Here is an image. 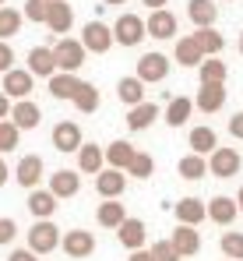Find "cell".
Wrapping results in <instances>:
<instances>
[{
  "instance_id": "6da1fadb",
  "label": "cell",
  "mask_w": 243,
  "mask_h": 261,
  "mask_svg": "<svg viewBox=\"0 0 243 261\" xmlns=\"http://www.w3.org/2000/svg\"><path fill=\"white\" fill-rule=\"evenodd\" d=\"M60 240H64V233L53 226V219H36L29 229V251L32 254H53L60 247Z\"/></svg>"
},
{
  "instance_id": "7a4b0ae2",
  "label": "cell",
  "mask_w": 243,
  "mask_h": 261,
  "mask_svg": "<svg viewBox=\"0 0 243 261\" xmlns=\"http://www.w3.org/2000/svg\"><path fill=\"white\" fill-rule=\"evenodd\" d=\"M85 46L81 39H60V43L53 46V57H57V71H64V74H78L81 67H85Z\"/></svg>"
},
{
  "instance_id": "3957f363",
  "label": "cell",
  "mask_w": 243,
  "mask_h": 261,
  "mask_svg": "<svg viewBox=\"0 0 243 261\" xmlns=\"http://www.w3.org/2000/svg\"><path fill=\"white\" fill-rule=\"evenodd\" d=\"M113 39L120 46H138L148 39V29H145V18H138V14H120L117 21H113Z\"/></svg>"
},
{
  "instance_id": "277c9868",
  "label": "cell",
  "mask_w": 243,
  "mask_h": 261,
  "mask_svg": "<svg viewBox=\"0 0 243 261\" xmlns=\"http://www.w3.org/2000/svg\"><path fill=\"white\" fill-rule=\"evenodd\" d=\"M113 43H117L113 39V25H106V21H88L81 29V46L88 53H110Z\"/></svg>"
},
{
  "instance_id": "5b68a950",
  "label": "cell",
  "mask_w": 243,
  "mask_h": 261,
  "mask_svg": "<svg viewBox=\"0 0 243 261\" xmlns=\"http://www.w3.org/2000/svg\"><path fill=\"white\" fill-rule=\"evenodd\" d=\"M243 166V155L236 152V148H215L211 155H208V173H215L219 180H229V176H236Z\"/></svg>"
},
{
  "instance_id": "8992f818",
  "label": "cell",
  "mask_w": 243,
  "mask_h": 261,
  "mask_svg": "<svg viewBox=\"0 0 243 261\" xmlns=\"http://www.w3.org/2000/svg\"><path fill=\"white\" fill-rule=\"evenodd\" d=\"M60 251L67 254V258H92L95 254V233H88V229H71V233H64V240H60Z\"/></svg>"
},
{
  "instance_id": "52a82bcc",
  "label": "cell",
  "mask_w": 243,
  "mask_h": 261,
  "mask_svg": "<svg viewBox=\"0 0 243 261\" xmlns=\"http://www.w3.org/2000/svg\"><path fill=\"white\" fill-rule=\"evenodd\" d=\"M166 74H169V57L166 53H145L141 60H138V78L145 82V85H159L166 82Z\"/></svg>"
},
{
  "instance_id": "ba28073f",
  "label": "cell",
  "mask_w": 243,
  "mask_h": 261,
  "mask_svg": "<svg viewBox=\"0 0 243 261\" xmlns=\"http://www.w3.org/2000/svg\"><path fill=\"white\" fill-rule=\"evenodd\" d=\"M32 85H36V78L29 74V67H25V71H21V67H14V71H7V74H4L0 92H4L7 99L21 102V99H29V95H32Z\"/></svg>"
},
{
  "instance_id": "9c48e42d",
  "label": "cell",
  "mask_w": 243,
  "mask_h": 261,
  "mask_svg": "<svg viewBox=\"0 0 243 261\" xmlns=\"http://www.w3.org/2000/svg\"><path fill=\"white\" fill-rule=\"evenodd\" d=\"M81 145H85V138H81V127L74 120H60V124L53 127V148H57V152L71 155V152H81Z\"/></svg>"
},
{
  "instance_id": "30bf717a",
  "label": "cell",
  "mask_w": 243,
  "mask_h": 261,
  "mask_svg": "<svg viewBox=\"0 0 243 261\" xmlns=\"http://www.w3.org/2000/svg\"><path fill=\"white\" fill-rule=\"evenodd\" d=\"M117 240H120L130 254H134V251H145V240H148V226H145V219L127 216V222L117 229Z\"/></svg>"
},
{
  "instance_id": "8fae6325",
  "label": "cell",
  "mask_w": 243,
  "mask_h": 261,
  "mask_svg": "<svg viewBox=\"0 0 243 261\" xmlns=\"http://www.w3.org/2000/svg\"><path fill=\"white\" fill-rule=\"evenodd\" d=\"M123 187H127V173L123 170H102V173L95 176V191H99V198L102 201H120Z\"/></svg>"
},
{
  "instance_id": "7c38bea8",
  "label": "cell",
  "mask_w": 243,
  "mask_h": 261,
  "mask_svg": "<svg viewBox=\"0 0 243 261\" xmlns=\"http://www.w3.org/2000/svg\"><path fill=\"white\" fill-rule=\"evenodd\" d=\"M71 25H74V7H71L67 0H53V4H49V18H46V29H49L53 36H64V39H67Z\"/></svg>"
},
{
  "instance_id": "4fadbf2b",
  "label": "cell",
  "mask_w": 243,
  "mask_h": 261,
  "mask_svg": "<svg viewBox=\"0 0 243 261\" xmlns=\"http://www.w3.org/2000/svg\"><path fill=\"white\" fill-rule=\"evenodd\" d=\"M169 244L176 247V254H180V258H194V254L201 251V233H198V226H180V222H176V229H173Z\"/></svg>"
},
{
  "instance_id": "5bb4252c",
  "label": "cell",
  "mask_w": 243,
  "mask_h": 261,
  "mask_svg": "<svg viewBox=\"0 0 243 261\" xmlns=\"http://www.w3.org/2000/svg\"><path fill=\"white\" fill-rule=\"evenodd\" d=\"M145 29H148V36L152 39H180L176 36V14L173 11H152L148 18H145Z\"/></svg>"
},
{
  "instance_id": "9a60e30c",
  "label": "cell",
  "mask_w": 243,
  "mask_h": 261,
  "mask_svg": "<svg viewBox=\"0 0 243 261\" xmlns=\"http://www.w3.org/2000/svg\"><path fill=\"white\" fill-rule=\"evenodd\" d=\"M29 74L32 78H46V82L57 74V57H53L49 46H32L29 49Z\"/></svg>"
},
{
  "instance_id": "2e32d148",
  "label": "cell",
  "mask_w": 243,
  "mask_h": 261,
  "mask_svg": "<svg viewBox=\"0 0 243 261\" xmlns=\"http://www.w3.org/2000/svg\"><path fill=\"white\" fill-rule=\"evenodd\" d=\"M173 212H176L180 226H201L204 219H208V205H204L201 198H183V201L173 205Z\"/></svg>"
},
{
  "instance_id": "e0dca14e",
  "label": "cell",
  "mask_w": 243,
  "mask_h": 261,
  "mask_svg": "<svg viewBox=\"0 0 243 261\" xmlns=\"http://www.w3.org/2000/svg\"><path fill=\"white\" fill-rule=\"evenodd\" d=\"M106 148L102 145H92V141H85L78 152V173H88V176H99L106 166Z\"/></svg>"
},
{
  "instance_id": "ac0fdd59",
  "label": "cell",
  "mask_w": 243,
  "mask_h": 261,
  "mask_svg": "<svg viewBox=\"0 0 243 261\" xmlns=\"http://www.w3.org/2000/svg\"><path fill=\"white\" fill-rule=\"evenodd\" d=\"M42 173H46V166H42L39 155H25V159H18V170H14V180L21 184V187H29V191H36L39 187Z\"/></svg>"
},
{
  "instance_id": "d6986e66",
  "label": "cell",
  "mask_w": 243,
  "mask_h": 261,
  "mask_svg": "<svg viewBox=\"0 0 243 261\" xmlns=\"http://www.w3.org/2000/svg\"><path fill=\"white\" fill-rule=\"evenodd\" d=\"M39 120H42V110L32 102V99H21V102H14V106H11V124H14L18 130L39 127Z\"/></svg>"
},
{
  "instance_id": "ffe728a7",
  "label": "cell",
  "mask_w": 243,
  "mask_h": 261,
  "mask_svg": "<svg viewBox=\"0 0 243 261\" xmlns=\"http://www.w3.org/2000/svg\"><path fill=\"white\" fill-rule=\"evenodd\" d=\"M173 60H176L180 67H201L204 53H201V46H198V39H194V36H180V39H176V49H173Z\"/></svg>"
},
{
  "instance_id": "44dd1931",
  "label": "cell",
  "mask_w": 243,
  "mask_h": 261,
  "mask_svg": "<svg viewBox=\"0 0 243 261\" xmlns=\"http://www.w3.org/2000/svg\"><path fill=\"white\" fill-rule=\"evenodd\" d=\"M81 191V176L74 170H57V173L49 176V194L60 201V198H74Z\"/></svg>"
},
{
  "instance_id": "7402d4cb",
  "label": "cell",
  "mask_w": 243,
  "mask_h": 261,
  "mask_svg": "<svg viewBox=\"0 0 243 261\" xmlns=\"http://www.w3.org/2000/svg\"><path fill=\"white\" fill-rule=\"evenodd\" d=\"M226 99H229L226 85H201V88H198V99H194V106H198L201 113H219V110L226 106Z\"/></svg>"
},
{
  "instance_id": "603a6c76",
  "label": "cell",
  "mask_w": 243,
  "mask_h": 261,
  "mask_svg": "<svg viewBox=\"0 0 243 261\" xmlns=\"http://www.w3.org/2000/svg\"><path fill=\"white\" fill-rule=\"evenodd\" d=\"M236 216H240L236 198L219 194V198H211V201H208V219H211V222H219V226H233V219H236Z\"/></svg>"
},
{
  "instance_id": "cb8c5ba5",
  "label": "cell",
  "mask_w": 243,
  "mask_h": 261,
  "mask_svg": "<svg viewBox=\"0 0 243 261\" xmlns=\"http://www.w3.org/2000/svg\"><path fill=\"white\" fill-rule=\"evenodd\" d=\"M134 155H138V148H134L130 141H123V138H117V141L106 145V166H110V170H123V173H127V166H130Z\"/></svg>"
},
{
  "instance_id": "d4e9b609",
  "label": "cell",
  "mask_w": 243,
  "mask_h": 261,
  "mask_svg": "<svg viewBox=\"0 0 243 261\" xmlns=\"http://www.w3.org/2000/svg\"><path fill=\"white\" fill-rule=\"evenodd\" d=\"M187 18H191V25H198V29H215L219 7H215V0H191V4H187Z\"/></svg>"
},
{
  "instance_id": "484cf974",
  "label": "cell",
  "mask_w": 243,
  "mask_h": 261,
  "mask_svg": "<svg viewBox=\"0 0 243 261\" xmlns=\"http://www.w3.org/2000/svg\"><path fill=\"white\" fill-rule=\"evenodd\" d=\"M117 95H120V102L127 110H134V106H141L145 102V82L134 74V78H120L117 82Z\"/></svg>"
},
{
  "instance_id": "4316f807",
  "label": "cell",
  "mask_w": 243,
  "mask_h": 261,
  "mask_svg": "<svg viewBox=\"0 0 243 261\" xmlns=\"http://www.w3.org/2000/svg\"><path fill=\"white\" fill-rule=\"evenodd\" d=\"M95 219H99L102 229H120L127 222V208H123V201H102L95 208Z\"/></svg>"
},
{
  "instance_id": "83f0119b",
  "label": "cell",
  "mask_w": 243,
  "mask_h": 261,
  "mask_svg": "<svg viewBox=\"0 0 243 261\" xmlns=\"http://www.w3.org/2000/svg\"><path fill=\"white\" fill-rule=\"evenodd\" d=\"M155 120H159V106L155 102H141V106L127 110V127L130 130H148Z\"/></svg>"
},
{
  "instance_id": "f1b7e54d",
  "label": "cell",
  "mask_w": 243,
  "mask_h": 261,
  "mask_svg": "<svg viewBox=\"0 0 243 261\" xmlns=\"http://www.w3.org/2000/svg\"><path fill=\"white\" fill-rule=\"evenodd\" d=\"M191 113H194V102L187 99V95H176V99H169V106H166V124L169 127H183L187 120H191Z\"/></svg>"
},
{
  "instance_id": "f546056e",
  "label": "cell",
  "mask_w": 243,
  "mask_h": 261,
  "mask_svg": "<svg viewBox=\"0 0 243 261\" xmlns=\"http://www.w3.org/2000/svg\"><path fill=\"white\" fill-rule=\"evenodd\" d=\"M219 148V138H215V130L211 127H204V124H198V127H191V152L194 155H211Z\"/></svg>"
},
{
  "instance_id": "4dcf8cb0",
  "label": "cell",
  "mask_w": 243,
  "mask_h": 261,
  "mask_svg": "<svg viewBox=\"0 0 243 261\" xmlns=\"http://www.w3.org/2000/svg\"><path fill=\"white\" fill-rule=\"evenodd\" d=\"M46 85H49V95H53V99H74V92L81 88V78H78V74H64V71H57Z\"/></svg>"
},
{
  "instance_id": "1f68e13d",
  "label": "cell",
  "mask_w": 243,
  "mask_h": 261,
  "mask_svg": "<svg viewBox=\"0 0 243 261\" xmlns=\"http://www.w3.org/2000/svg\"><path fill=\"white\" fill-rule=\"evenodd\" d=\"M29 212L36 219H49L53 212H57V198L49 194V187L42 191V187H36V191H29Z\"/></svg>"
},
{
  "instance_id": "d6a6232c",
  "label": "cell",
  "mask_w": 243,
  "mask_h": 261,
  "mask_svg": "<svg viewBox=\"0 0 243 261\" xmlns=\"http://www.w3.org/2000/svg\"><path fill=\"white\" fill-rule=\"evenodd\" d=\"M198 78H201V85H226L229 67H226L219 57H204V64L198 67Z\"/></svg>"
},
{
  "instance_id": "836d02e7",
  "label": "cell",
  "mask_w": 243,
  "mask_h": 261,
  "mask_svg": "<svg viewBox=\"0 0 243 261\" xmlns=\"http://www.w3.org/2000/svg\"><path fill=\"white\" fill-rule=\"evenodd\" d=\"M194 39H198L204 57H219V53L226 49V36H219V29H198Z\"/></svg>"
},
{
  "instance_id": "e575fe53",
  "label": "cell",
  "mask_w": 243,
  "mask_h": 261,
  "mask_svg": "<svg viewBox=\"0 0 243 261\" xmlns=\"http://www.w3.org/2000/svg\"><path fill=\"white\" fill-rule=\"evenodd\" d=\"M71 102H74L78 113H95V110H99V88L92 85V82H81V88L74 92Z\"/></svg>"
},
{
  "instance_id": "d590c367",
  "label": "cell",
  "mask_w": 243,
  "mask_h": 261,
  "mask_svg": "<svg viewBox=\"0 0 243 261\" xmlns=\"http://www.w3.org/2000/svg\"><path fill=\"white\" fill-rule=\"evenodd\" d=\"M176 170H180L183 180H204V176H208V159L191 152V155H183V159H180V166H176Z\"/></svg>"
},
{
  "instance_id": "8d00e7d4",
  "label": "cell",
  "mask_w": 243,
  "mask_h": 261,
  "mask_svg": "<svg viewBox=\"0 0 243 261\" xmlns=\"http://www.w3.org/2000/svg\"><path fill=\"white\" fill-rule=\"evenodd\" d=\"M21 21H25L21 11H14V7H0V43H7L11 36H18Z\"/></svg>"
},
{
  "instance_id": "74e56055",
  "label": "cell",
  "mask_w": 243,
  "mask_h": 261,
  "mask_svg": "<svg viewBox=\"0 0 243 261\" xmlns=\"http://www.w3.org/2000/svg\"><path fill=\"white\" fill-rule=\"evenodd\" d=\"M127 173L134 176V180H148V176L155 173V159H152L148 152H138V155L130 159V166H127Z\"/></svg>"
},
{
  "instance_id": "f35d334b",
  "label": "cell",
  "mask_w": 243,
  "mask_h": 261,
  "mask_svg": "<svg viewBox=\"0 0 243 261\" xmlns=\"http://www.w3.org/2000/svg\"><path fill=\"white\" fill-rule=\"evenodd\" d=\"M219 247L229 261H243V233H222Z\"/></svg>"
},
{
  "instance_id": "ab89813d",
  "label": "cell",
  "mask_w": 243,
  "mask_h": 261,
  "mask_svg": "<svg viewBox=\"0 0 243 261\" xmlns=\"http://www.w3.org/2000/svg\"><path fill=\"white\" fill-rule=\"evenodd\" d=\"M49 4L53 0H25V21H36V25H46V18H49Z\"/></svg>"
},
{
  "instance_id": "60d3db41",
  "label": "cell",
  "mask_w": 243,
  "mask_h": 261,
  "mask_svg": "<svg viewBox=\"0 0 243 261\" xmlns=\"http://www.w3.org/2000/svg\"><path fill=\"white\" fill-rule=\"evenodd\" d=\"M18 138H21V130L14 127L11 120H0V155L14 152V148H18Z\"/></svg>"
},
{
  "instance_id": "b9f144b4",
  "label": "cell",
  "mask_w": 243,
  "mask_h": 261,
  "mask_svg": "<svg viewBox=\"0 0 243 261\" xmlns=\"http://www.w3.org/2000/svg\"><path fill=\"white\" fill-rule=\"evenodd\" d=\"M148 254H152V261H183L180 254H176V247H173L169 240H155Z\"/></svg>"
},
{
  "instance_id": "7bdbcfd3",
  "label": "cell",
  "mask_w": 243,
  "mask_h": 261,
  "mask_svg": "<svg viewBox=\"0 0 243 261\" xmlns=\"http://www.w3.org/2000/svg\"><path fill=\"white\" fill-rule=\"evenodd\" d=\"M14 237H18V222L4 216V219H0V247H7V244H11Z\"/></svg>"
},
{
  "instance_id": "ee69618b",
  "label": "cell",
  "mask_w": 243,
  "mask_h": 261,
  "mask_svg": "<svg viewBox=\"0 0 243 261\" xmlns=\"http://www.w3.org/2000/svg\"><path fill=\"white\" fill-rule=\"evenodd\" d=\"M7 71H14V49L11 43H0V74H7Z\"/></svg>"
},
{
  "instance_id": "f6af8a7d",
  "label": "cell",
  "mask_w": 243,
  "mask_h": 261,
  "mask_svg": "<svg viewBox=\"0 0 243 261\" xmlns=\"http://www.w3.org/2000/svg\"><path fill=\"white\" fill-rule=\"evenodd\" d=\"M229 134L243 141V110H240V113H233V120H229Z\"/></svg>"
},
{
  "instance_id": "bcb514c9",
  "label": "cell",
  "mask_w": 243,
  "mask_h": 261,
  "mask_svg": "<svg viewBox=\"0 0 243 261\" xmlns=\"http://www.w3.org/2000/svg\"><path fill=\"white\" fill-rule=\"evenodd\" d=\"M7 261H39V254H32V251L25 247V251H11V254H7Z\"/></svg>"
},
{
  "instance_id": "7dc6e473",
  "label": "cell",
  "mask_w": 243,
  "mask_h": 261,
  "mask_svg": "<svg viewBox=\"0 0 243 261\" xmlns=\"http://www.w3.org/2000/svg\"><path fill=\"white\" fill-rule=\"evenodd\" d=\"M7 117H11V99L0 92V120H7Z\"/></svg>"
},
{
  "instance_id": "c3c4849f",
  "label": "cell",
  "mask_w": 243,
  "mask_h": 261,
  "mask_svg": "<svg viewBox=\"0 0 243 261\" xmlns=\"http://www.w3.org/2000/svg\"><path fill=\"white\" fill-rule=\"evenodd\" d=\"M7 180H11V166H7V163H4V155H0V187H4Z\"/></svg>"
},
{
  "instance_id": "681fc988",
  "label": "cell",
  "mask_w": 243,
  "mask_h": 261,
  "mask_svg": "<svg viewBox=\"0 0 243 261\" xmlns=\"http://www.w3.org/2000/svg\"><path fill=\"white\" fill-rule=\"evenodd\" d=\"M141 4H145V7H152V11H166V4H169V0H141Z\"/></svg>"
},
{
  "instance_id": "f907efd6",
  "label": "cell",
  "mask_w": 243,
  "mask_h": 261,
  "mask_svg": "<svg viewBox=\"0 0 243 261\" xmlns=\"http://www.w3.org/2000/svg\"><path fill=\"white\" fill-rule=\"evenodd\" d=\"M130 261H152V254H148V251H134V254H130Z\"/></svg>"
},
{
  "instance_id": "816d5d0a",
  "label": "cell",
  "mask_w": 243,
  "mask_h": 261,
  "mask_svg": "<svg viewBox=\"0 0 243 261\" xmlns=\"http://www.w3.org/2000/svg\"><path fill=\"white\" fill-rule=\"evenodd\" d=\"M106 7H120V4H127V0H102Z\"/></svg>"
},
{
  "instance_id": "f5cc1de1",
  "label": "cell",
  "mask_w": 243,
  "mask_h": 261,
  "mask_svg": "<svg viewBox=\"0 0 243 261\" xmlns=\"http://www.w3.org/2000/svg\"><path fill=\"white\" fill-rule=\"evenodd\" d=\"M236 205H240V212H243V187L236 191Z\"/></svg>"
},
{
  "instance_id": "db71d44e",
  "label": "cell",
  "mask_w": 243,
  "mask_h": 261,
  "mask_svg": "<svg viewBox=\"0 0 243 261\" xmlns=\"http://www.w3.org/2000/svg\"><path fill=\"white\" fill-rule=\"evenodd\" d=\"M240 53H243V32H240Z\"/></svg>"
},
{
  "instance_id": "11a10c76",
  "label": "cell",
  "mask_w": 243,
  "mask_h": 261,
  "mask_svg": "<svg viewBox=\"0 0 243 261\" xmlns=\"http://www.w3.org/2000/svg\"><path fill=\"white\" fill-rule=\"evenodd\" d=\"M4 4H7V0H0V7H4Z\"/></svg>"
},
{
  "instance_id": "9f6ffc18",
  "label": "cell",
  "mask_w": 243,
  "mask_h": 261,
  "mask_svg": "<svg viewBox=\"0 0 243 261\" xmlns=\"http://www.w3.org/2000/svg\"><path fill=\"white\" fill-rule=\"evenodd\" d=\"M226 261H229V258H226Z\"/></svg>"
}]
</instances>
